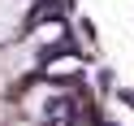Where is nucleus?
Listing matches in <instances>:
<instances>
[{"label":"nucleus","instance_id":"obj_2","mask_svg":"<svg viewBox=\"0 0 134 126\" xmlns=\"http://www.w3.org/2000/svg\"><path fill=\"white\" fill-rule=\"evenodd\" d=\"M121 100H125V104H130V109H134V91H121Z\"/></svg>","mask_w":134,"mask_h":126},{"label":"nucleus","instance_id":"obj_1","mask_svg":"<svg viewBox=\"0 0 134 126\" xmlns=\"http://www.w3.org/2000/svg\"><path fill=\"white\" fill-rule=\"evenodd\" d=\"M74 70H78V57H61V61L48 65V74H74Z\"/></svg>","mask_w":134,"mask_h":126}]
</instances>
